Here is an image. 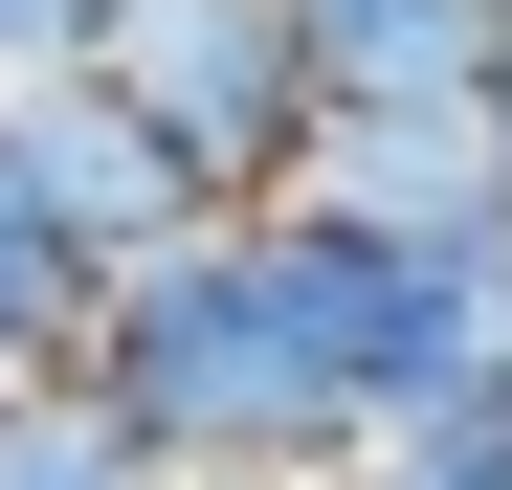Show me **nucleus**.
I'll return each instance as SVG.
<instances>
[{"label":"nucleus","instance_id":"nucleus-2","mask_svg":"<svg viewBox=\"0 0 512 490\" xmlns=\"http://www.w3.org/2000/svg\"><path fill=\"white\" fill-rule=\"evenodd\" d=\"M112 90H134V134L179 156L223 223H290L312 201V134H334L312 0H112Z\"/></svg>","mask_w":512,"mask_h":490},{"label":"nucleus","instance_id":"nucleus-4","mask_svg":"<svg viewBox=\"0 0 512 490\" xmlns=\"http://www.w3.org/2000/svg\"><path fill=\"white\" fill-rule=\"evenodd\" d=\"M312 223H357V245H512V134L490 112H334L312 134Z\"/></svg>","mask_w":512,"mask_h":490},{"label":"nucleus","instance_id":"nucleus-1","mask_svg":"<svg viewBox=\"0 0 512 490\" xmlns=\"http://www.w3.org/2000/svg\"><path fill=\"white\" fill-rule=\"evenodd\" d=\"M67 401H112L179 490H357V401L312 357L290 223H201L179 268H134L90 312V357H67Z\"/></svg>","mask_w":512,"mask_h":490},{"label":"nucleus","instance_id":"nucleus-6","mask_svg":"<svg viewBox=\"0 0 512 490\" xmlns=\"http://www.w3.org/2000/svg\"><path fill=\"white\" fill-rule=\"evenodd\" d=\"M0 490H179V468H156L112 401H67V379H45V401H0Z\"/></svg>","mask_w":512,"mask_h":490},{"label":"nucleus","instance_id":"nucleus-3","mask_svg":"<svg viewBox=\"0 0 512 490\" xmlns=\"http://www.w3.org/2000/svg\"><path fill=\"white\" fill-rule=\"evenodd\" d=\"M0 223L45 245V268H90V290H134V268H179V245L223 223L179 156L134 134V90L90 67V90H0Z\"/></svg>","mask_w":512,"mask_h":490},{"label":"nucleus","instance_id":"nucleus-8","mask_svg":"<svg viewBox=\"0 0 512 490\" xmlns=\"http://www.w3.org/2000/svg\"><path fill=\"white\" fill-rule=\"evenodd\" d=\"M357 490H512V401H468V424H423V446H357Z\"/></svg>","mask_w":512,"mask_h":490},{"label":"nucleus","instance_id":"nucleus-9","mask_svg":"<svg viewBox=\"0 0 512 490\" xmlns=\"http://www.w3.org/2000/svg\"><path fill=\"white\" fill-rule=\"evenodd\" d=\"M112 67V0H0V90H90Z\"/></svg>","mask_w":512,"mask_h":490},{"label":"nucleus","instance_id":"nucleus-7","mask_svg":"<svg viewBox=\"0 0 512 490\" xmlns=\"http://www.w3.org/2000/svg\"><path fill=\"white\" fill-rule=\"evenodd\" d=\"M90 312H112L90 268H45V245H23V223H0V401H45L67 357H90Z\"/></svg>","mask_w":512,"mask_h":490},{"label":"nucleus","instance_id":"nucleus-5","mask_svg":"<svg viewBox=\"0 0 512 490\" xmlns=\"http://www.w3.org/2000/svg\"><path fill=\"white\" fill-rule=\"evenodd\" d=\"M312 67H334V112H490L512 0H312Z\"/></svg>","mask_w":512,"mask_h":490}]
</instances>
